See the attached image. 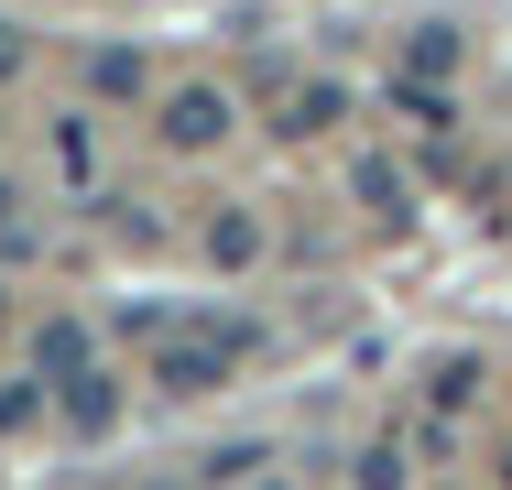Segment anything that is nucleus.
Segmentation results:
<instances>
[{"label":"nucleus","instance_id":"nucleus-2","mask_svg":"<svg viewBox=\"0 0 512 490\" xmlns=\"http://www.w3.org/2000/svg\"><path fill=\"white\" fill-rule=\"evenodd\" d=\"M164 142H175V153L229 142V88H175V98H164Z\"/></svg>","mask_w":512,"mask_h":490},{"label":"nucleus","instance_id":"nucleus-1","mask_svg":"<svg viewBox=\"0 0 512 490\" xmlns=\"http://www.w3.org/2000/svg\"><path fill=\"white\" fill-rule=\"evenodd\" d=\"M240 349H251V327H153V382L164 392H207L240 371Z\"/></svg>","mask_w":512,"mask_h":490},{"label":"nucleus","instance_id":"nucleus-5","mask_svg":"<svg viewBox=\"0 0 512 490\" xmlns=\"http://www.w3.org/2000/svg\"><path fill=\"white\" fill-rule=\"evenodd\" d=\"M425 392H436V414H458V403L480 392V360H436V382H425Z\"/></svg>","mask_w":512,"mask_h":490},{"label":"nucleus","instance_id":"nucleus-7","mask_svg":"<svg viewBox=\"0 0 512 490\" xmlns=\"http://www.w3.org/2000/svg\"><path fill=\"white\" fill-rule=\"evenodd\" d=\"M207 251H218V262H251V251H262V229H251V218H218V229H207Z\"/></svg>","mask_w":512,"mask_h":490},{"label":"nucleus","instance_id":"nucleus-6","mask_svg":"<svg viewBox=\"0 0 512 490\" xmlns=\"http://www.w3.org/2000/svg\"><path fill=\"white\" fill-rule=\"evenodd\" d=\"M338 120V88H295L284 98V131H327Z\"/></svg>","mask_w":512,"mask_h":490},{"label":"nucleus","instance_id":"nucleus-4","mask_svg":"<svg viewBox=\"0 0 512 490\" xmlns=\"http://www.w3.org/2000/svg\"><path fill=\"white\" fill-rule=\"evenodd\" d=\"M33 371H44V382H77V371H88V327H77V316H55V327L33 338Z\"/></svg>","mask_w":512,"mask_h":490},{"label":"nucleus","instance_id":"nucleus-8","mask_svg":"<svg viewBox=\"0 0 512 490\" xmlns=\"http://www.w3.org/2000/svg\"><path fill=\"white\" fill-rule=\"evenodd\" d=\"M11 66H22V33H11V22H0V77H11Z\"/></svg>","mask_w":512,"mask_h":490},{"label":"nucleus","instance_id":"nucleus-3","mask_svg":"<svg viewBox=\"0 0 512 490\" xmlns=\"http://www.w3.org/2000/svg\"><path fill=\"white\" fill-rule=\"evenodd\" d=\"M55 403H66V425H77V436H109V414H120L109 371H77V382H55Z\"/></svg>","mask_w":512,"mask_h":490}]
</instances>
